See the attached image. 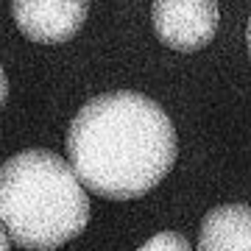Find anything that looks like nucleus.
<instances>
[{"label":"nucleus","instance_id":"f257e3e1","mask_svg":"<svg viewBox=\"0 0 251 251\" xmlns=\"http://www.w3.org/2000/svg\"><path fill=\"white\" fill-rule=\"evenodd\" d=\"M67 165L81 187L109 201L143 198L179 156L168 112L143 92L117 90L87 100L67 126Z\"/></svg>","mask_w":251,"mask_h":251},{"label":"nucleus","instance_id":"f03ea898","mask_svg":"<svg viewBox=\"0 0 251 251\" xmlns=\"http://www.w3.org/2000/svg\"><path fill=\"white\" fill-rule=\"evenodd\" d=\"M0 224L25 251L62 249L90 224V196L59 153L28 148L0 165Z\"/></svg>","mask_w":251,"mask_h":251},{"label":"nucleus","instance_id":"7ed1b4c3","mask_svg":"<svg viewBox=\"0 0 251 251\" xmlns=\"http://www.w3.org/2000/svg\"><path fill=\"white\" fill-rule=\"evenodd\" d=\"M153 34L179 53H196L212 42L221 25L218 0H153Z\"/></svg>","mask_w":251,"mask_h":251},{"label":"nucleus","instance_id":"20e7f679","mask_svg":"<svg viewBox=\"0 0 251 251\" xmlns=\"http://www.w3.org/2000/svg\"><path fill=\"white\" fill-rule=\"evenodd\" d=\"M11 17L25 39L62 45L84 28L90 0H11Z\"/></svg>","mask_w":251,"mask_h":251},{"label":"nucleus","instance_id":"39448f33","mask_svg":"<svg viewBox=\"0 0 251 251\" xmlns=\"http://www.w3.org/2000/svg\"><path fill=\"white\" fill-rule=\"evenodd\" d=\"M198 251H251V206H212L198 226Z\"/></svg>","mask_w":251,"mask_h":251},{"label":"nucleus","instance_id":"423d86ee","mask_svg":"<svg viewBox=\"0 0 251 251\" xmlns=\"http://www.w3.org/2000/svg\"><path fill=\"white\" fill-rule=\"evenodd\" d=\"M137 251H190V243L179 232H159L151 240H145Z\"/></svg>","mask_w":251,"mask_h":251},{"label":"nucleus","instance_id":"0eeeda50","mask_svg":"<svg viewBox=\"0 0 251 251\" xmlns=\"http://www.w3.org/2000/svg\"><path fill=\"white\" fill-rule=\"evenodd\" d=\"M6 100H9V78H6V70L0 67V112L6 106Z\"/></svg>","mask_w":251,"mask_h":251},{"label":"nucleus","instance_id":"6e6552de","mask_svg":"<svg viewBox=\"0 0 251 251\" xmlns=\"http://www.w3.org/2000/svg\"><path fill=\"white\" fill-rule=\"evenodd\" d=\"M0 251H9V234L3 229V224H0Z\"/></svg>","mask_w":251,"mask_h":251},{"label":"nucleus","instance_id":"1a4fd4ad","mask_svg":"<svg viewBox=\"0 0 251 251\" xmlns=\"http://www.w3.org/2000/svg\"><path fill=\"white\" fill-rule=\"evenodd\" d=\"M246 42H249V56H251V17H249V28H246Z\"/></svg>","mask_w":251,"mask_h":251}]
</instances>
